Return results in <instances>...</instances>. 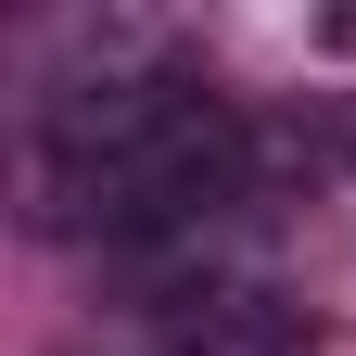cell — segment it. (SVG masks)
Instances as JSON below:
<instances>
[{
	"instance_id": "7a4b0ae2",
	"label": "cell",
	"mask_w": 356,
	"mask_h": 356,
	"mask_svg": "<svg viewBox=\"0 0 356 356\" xmlns=\"http://www.w3.org/2000/svg\"><path fill=\"white\" fill-rule=\"evenodd\" d=\"M127 356H318V318L267 280V267H216L127 305Z\"/></svg>"
},
{
	"instance_id": "3957f363",
	"label": "cell",
	"mask_w": 356,
	"mask_h": 356,
	"mask_svg": "<svg viewBox=\"0 0 356 356\" xmlns=\"http://www.w3.org/2000/svg\"><path fill=\"white\" fill-rule=\"evenodd\" d=\"M305 153H318V165H356V102H343V115H331V127H318Z\"/></svg>"
},
{
	"instance_id": "6da1fadb",
	"label": "cell",
	"mask_w": 356,
	"mask_h": 356,
	"mask_svg": "<svg viewBox=\"0 0 356 356\" xmlns=\"http://www.w3.org/2000/svg\"><path fill=\"white\" fill-rule=\"evenodd\" d=\"M13 191H26L38 242H89L102 267H127L178 229L254 216L267 204V127L178 64V26L64 13L26 51Z\"/></svg>"
}]
</instances>
